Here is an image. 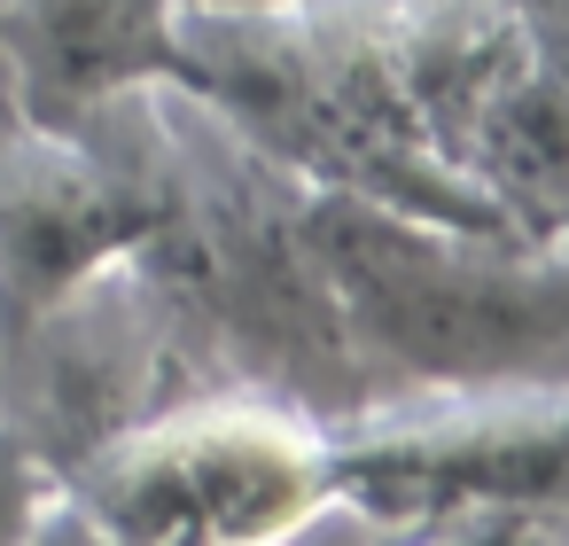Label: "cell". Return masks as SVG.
Returning <instances> with one entry per match:
<instances>
[{
  "label": "cell",
  "mask_w": 569,
  "mask_h": 546,
  "mask_svg": "<svg viewBox=\"0 0 569 546\" xmlns=\"http://www.w3.org/2000/svg\"><path fill=\"white\" fill-rule=\"evenodd\" d=\"M180 0H0V102L79 126L87 110L172 79Z\"/></svg>",
  "instance_id": "obj_8"
},
{
  "label": "cell",
  "mask_w": 569,
  "mask_h": 546,
  "mask_svg": "<svg viewBox=\"0 0 569 546\" xmlns=\"http://www.w3.org/2000/svg\"><path fill=\"white\" fill-rule=\"evenodd\" d=\"M328 445L336 507L382 530H569V383L382 390Z\"/></svg>",
  "instance_id": "obj_5"
},
{
  "label": "cell",
  "mask_w": 569,
  "mask_h": 546,
  "mask_svg": "<svg viewBox=\"0 0 569 546\" xmlns=\"http://www.w3.org/2000/svg\"><path fill=\"white\" fill-rule=\"evenodd\" d=\"M180 9H266V0H180Z\"/></svg>",
  "instance_id": "obj_10"
},
{
  "label": "cell",
  "mask_w": 569,
  "mask_h": 546,
  "mask_svg": "<svg viewBox=\"0 0 569 546\" xmlns=\"http://www.w3.org/2000/svg\"><path fill=\"white\" fill-rule=\"evenodd\" d=\"M0 538H79L71 484L17 429H0Z\"/></svg>",
  "instance_id": "obj_9"
},
{
  "label": "cell",
  "mask_w": 569,
  "mask_h": 546,
  "mask_svg": "<svg viewBox=\"0 0 569 546\" xmlns=\"http://www.w3.org/2000/svg\"><path fill=\"white\" fill-rule=\"evenodd\" d=\"M305 235L367 398L569 383V242L452 227L343 188H312Z\"/></svg>",
  "instance_id": "obj_2"
},
{
  "label": "cell",
  "mask_w": 569,
  "mask_h": 546,
  "mask_svg": "<svg viewBox=\"0 0 569 546\" xmlns=\"http://www.w3.org/2000/svg\"><path fill=\"white\" fill-rule=\"evenodd\" d=\"M79 538H289L336 507L328 421L273 390H188L71 468Z\"/></svg>",
  "instance_id": "obj_4"
},
{
  "label": "cell",
  "mask_w": 569,
  "mask_h": 546,
  "mask_svg": "<svg viewBox=\"0 0 569 546\" xmlns=\"http://www.w3.org/2000/svg\"><path fill=\"white\" fill-rule=\"evenodd\" d=\"M172 126V203L133 250L180 312L203 383H242L343 421L367 406V375L343 344L328 274L312 258L305 211L312 180L266 157L203 95L164 79Z\"/></svg>",
  "instance_id": "obj_1"
},
{
  "label": "cell",
  "mask_w": 569,
  "mask_h": 546,
  "mask_svg": "<svg viewBox=\"0 0 569 546\" xmlns=\"http://www.w3.org/2000/svg\"><path fill=\"white\" fill-rule=\"evenodd\" d=\"M172 203L164 79L79 126H40L0 102V336L48 312L94 266L141 250Z\"/></svg>",
  "instance_id": "obj_6"
},
{
  "label": "cell",
  "mask_w": 569,
  "mask_h": 546,
  "mask_svg": "<svg viewBox=\"0 0 569 546\" xmlns=\"http://www.w3.org/2000/svg\"><path fill=\"white\" fill-rule=\"evenodd\" d=\"M188 390L219 383H203L172 297L133 250L0 336V429H17L63 484L94 445Z\"/></svg>",
  "instance_id": "obj_7"
},
{
  "label": "cell",
  "mask_w": 569,
  "mask_h": 546,
  "mask_svg": "<svg viewBox=\"0 0 569 546\" xmlns=\"http://www.w3.org/2000/svg\"><path fill=\"white\" fill-rule=\"evenodd\" d=\"M172 87L203 95L266 157L312 188L375 196L452 227L515 235L406 118L382 56L375 0H266V9H180Z\"/></svg>",
  "instance_id": "obj_3"
}]
</instances>
